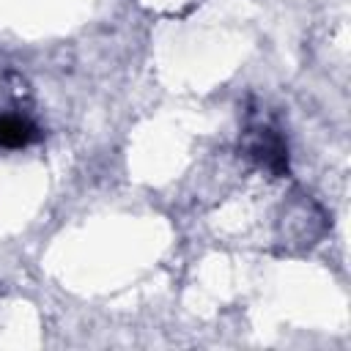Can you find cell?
I'll use <instances>...</instances> for the list:
<instances>
[{"label":"cell","instance_id":"cell-1","mask_svg":"<svg viewBox=\"0 0 351 351\" xmlns=\"http://www.w3.org/2000/svg\"><path fill=\"white\" fill-rule=\"evenodd\" d=\"M244 151L266 170L271 173H285L288 170V148L282 143V137L269 129V126H258V129H250L247 137H244Z\"/></svg>","mask_w":351,"mask_h":351},{"label":"cell","instance_id":"cell-2","mask_svg":"<svg viewBox=\"0 0 351 351\" xmlns=\"http://www.w3.org/2000/svg\"><path fill=\"white\" fill-rule=\"evenodd\" d=\"M41 137L38 126L27 118L16 115H0V148H25Z\"/></svg>","mask_w":351,"mask_h":351}]
</instances>
